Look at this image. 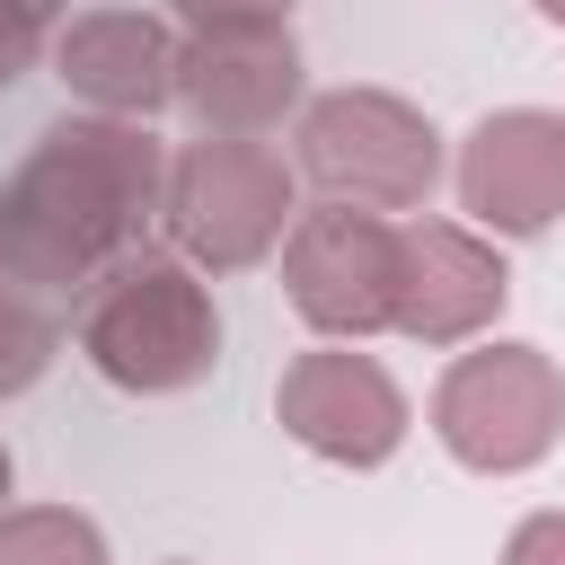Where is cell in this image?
<instances>
[{
	"mask_svg": "<svg viewBox=\"0 0 565 565\" xmlns=\"http://www.w3.org/2000/svg\"><path fill=\"white\" fill-rule=\"evenodd\" d=\"M150 221H168V159L150 124L62 115L35 132V150L0 185V265L35 300L88 291L115 256L141 247Z\"/></svg>",
	"mask_w": 565,
	"mask_h": 565,
	"instance_id": "cell-1",
	"label": "cell"
},
{
	"mask_svg": "<svg viewBox=\"0 0 565 565\" xmlns=\"http://www.w3.org/2000/svg\"><path fill=\"white\" fill-rule=\"evenodd\" d=\"M79 353L115 388L168 397V388H194L221 362V309H212V291H203V274L185 256L132 247V256H115L88 282V300H79Z\"/></svg>",
	"mask_w": 565,
	"mask_h": 565,
	"instance_id": "cell-2",
	"label": "cell"
},
{
	"mask_svg": "<svg viewBox=\"0 0 565 565\" xmlns=\"http://www.w3.org/2000/svg\"><path fill=\"white\" fill-rule=\"evenodd\" d=\"M300 177L327 203L415 212L441 185V132L388 88H327L300 106Z\"/></svg>",
	"mask_w": 565,
	"mask_h": 565,
	"instance_id": "cell-3",
	"label": "cell"
},
{
	"mask_svg": "<svg viewBox=\"0 0 565 565\" xmlns=\"http://www.w3.org/2000/svg\"><path fill=\"white\" fill-rule=\"evenodd\" d=\"M291 168L265 141L238 132H203L168 159V238L185 265L212 274H247L256 256H274L291 238Z\"/></svg>",
	"mask_w": 565,
	"mask_h": 565,
	"instance_id": "cell-4",
	"label": "cell"
},
{
	"mask_svg": "<svg viewBox=\"0 0 565 565\" xmlns=\"http://www.w3.org/2000/svg\"><path fill=\"white\" fill-rule=\"evenodd\" d=\"M433 433L477 477H521L565 433V380L539 344H477L433 388Z\"/></svg>",
	"mask_w": 565,
	"mask_h": 565,
	"instance_id": "cell-5",
	"label": "cell"
},
{
	"mask_svg": "<svg viewBox=\"0 0 565 565\" xmlns=\"http://www.w3.org/2000/svg\"><path fill=\"white\" fill-rule=\"evenodd\" d=\"M282 291L318 335L397 327V230L362 203H318L282 238Z\"/></svg>",
	"mask_w": 565,
	"mask_h": 565,
	"instance_id": "cell-6",
	"label": "cell"
},
{
	"mask_svg": "<svg viewBox=\"0 0 565 565\" xmlns=\"http://www.w3.org/2000/svg\"><path fill=\"white\" fill-rule=\"evenodd\" d=\"M274 415H282V433L300 450H318L335 468H380L406 441V388L371 353H344V344L291 353L282 388H274Z\"/></svg>",
	"mask_w": 565,
	"mask_h": 565,
	"instance_id": "cell-7",
	"label": "cell"
},
{
	"mask_svg": "<svg viewBox=\"0 0 565 565\" xmlns=\"http://www.w3.org/2000/svg\"><path fill=\"white\" fill-rule=\"evenodd\" d=\"M177 106L203 132H274L300 106V44L291 26H194L177 44Z\"/></svg>",
	"mask_w": 565,
	"mask_h": 565,
	"instance_id": "cell-8",
	"label": "cell"
},
{
	"mask_svg": "<svg viewBox=\"0 0 565 565\" xmlns=\"http://www.w3.org/2000/svg\"><path fill=\"white\" fill-rule=\"evenodd\" d=\"M459 212L503 238H539L565 212V115L503 106L459 141Z\"/></svg>",
	"mask_w": 565,
	"mask_h": 565,
	"instance_id": "cell-9",
	"label": "cell"
},
{
	"mask_svg": "<svg viewBox=\"0 0 565 565\" xmlns=\"http://www.w3.org/2000/svg\"><path fill=\"white\" fill-rule=\"evenodd\" d=\"M512 300L503 256L459 230V221H415L397 230V335L415 344H468L494 327V309Z\"/></svg>",
	"mask_w": 565,
	"mask_h": 565,
	"instance_id": "cell-10",
	"label": "cell"
},
{
	"mask_svg": "<svg viewBox=\"0 0 565 565\" xmlns=\"http://www.w3.org/2000/svg\"><path fill=\"white\" fill-rule=\"evenodd\" d=\"M53 71L71 97H88L97 115H132L150 124L177 97V35L141 9H88L53 35Z\"/></svg>",
	"mask_w": 565,
	"mask_h": 565,
	"instance_id": "cell-11",
	"label": "cell"
},
{
	"mask_svg": "<svg viewBox=\"0 0 565 565\" xmlns=\"http://www.w3.org/2000/svg\"><path fill=\"white\" fill-rule=\"evenodd\" d=\"M0 565H106V539L71 503H18L0 512Z\"/></svg>",
	"mask_w": 565,
	"mask_h": 565,
	"instance_id": "cell-12",
	"label": "cell"
},
{
	"mask_svg": "<svg viewBox=\"0 0 565 565\" xmlns=\"http://www.w3.org/2000/svg\"><path fill=\"white\" fill-rule=\"evenodd\" d=\"M53 344H62L53 309H44L9 265H0V397L35 388V380H44V362H53Z\"/></svg>",
	"mask_w": 565,
	"mask_h": 565,
	"instance_id": "cell-13",
	"label": "cell"
},
{
	"mask_svg": "<svg viewBox=\"0 0 565 565\" xmlns=\"http://www.w3.org/2000/svg\"><path fill=\"white\" fill-rule=\"evenodd\" d=\"M62 9H71V0H0V88L35 71V53L53 44V18H62Z\"/></svg>",
	"mask_w": 565,
	"mask_h": 565,
	"instance_id": "cell-14",
	"label": "cell"
},
{
	"mask_svg": "<svg viewBox=\"0 0 565 565\" xmlns=\"http://www.w3.org/2000/svg\"><path fill=\"white\" fill-rule=\"evenodd\" d=\"M185 26H282L291 0H177Z\"/></svg>",
	"mask_w": 565,
	"mask_h": 565,
	"instance_id": "cell-15",
	"label": "cell"
},
{
	"mask_svg": "<svg viewBox=\"0 0 565 565\" xmlns=\"http://www.w3.org/2000/svg\"><path fill=\"white\" fill-rule=\"evenodd\" d=\"M503 565H565V512H530L503 547Z\"/></svg>",
	"mask_w": 565,
	"mask_h": 565,
	"instance_id": "cell-16",
	"label": "cell"
},
{
	"mask_svg": "<svg viewBox=\"0 0 565 565\" xmlns=\"http://www.w3.org/2000/svg\"><path fill=\"white\" fill-rule=\"evenodd\" d=\"M539 18H556V26H565V0H539Z\"/></svg>",
	"mask_w": 565,
	"mask_h": 565,
	"instance_id": "cell-17",
	"label": "cell"
},
{
	"mask_svg": "<svg viewBox=\"0 0 565 565\" xmlns=\"http://www.w3.org/2000/svg\"><path fill=\"white\" fill-rule=\"evenodd\" d=\"M0 494H9V450H0Z\"/></svg>",
	"mask_w": 565,
	"mask_h": 565,
	"instance_id": "cell-18",
	"label": "cell"
}]
</instances>
